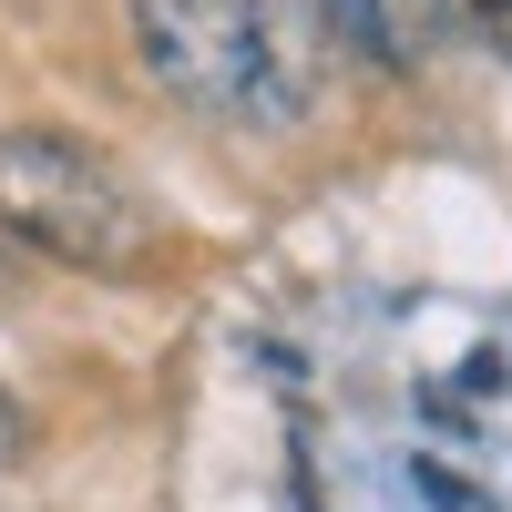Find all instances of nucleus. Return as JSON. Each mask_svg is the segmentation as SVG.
Listing matches in <instances>:
<instances>
[{
	"label": "nucleus",
	"instance_id": "obj_1",
	"mask_svg": "<svg viewBox=\"0 0 512 512\" xmlns=\"http://www.w3.org/2000/svg\"><path fill=\"white\" fill-rule=\"evenodd\" d=\"M134 52L164 103L287 134L328 82V21L318 0H134Z\"/></svg>",
	"mask_w": 512,
	"mask_h": 512
},
{
	"label": "nucleus",
	"instance_id": "obj_2",
	"mask_svg": "<svg viewBox=\"0 0 512 512\" xmlns=\"http://www.w3.org/2000/svg\"><path fill=\"white\" fill-rule=\"evenodd\" d=\"M0 236L52 256V267H82V277H134L164 246V216L93 134L11 123L0 134Z\"/></svg>",
	"mask_w": 512,
	"mask_h": 512
},
{
	"label": "nucleus",
	"instance_id": "obj_3",
	"mask_svg": "<svg viewBox=\"0 0 512 512\" xmlns=\"http://www.w3.org/2000/svg\"><path fill=\"white\" fill-rule=\"evenodd\" d=\"M318 21L349 41V52L369 62H400V31H390V0H318Z\"/></svg>",
	"mask_w": 512,
	"mask_h": 512
},
{
	"label": "nucleus",
	"instance_id": "obj_4",
	"mask_svg": "<svg viewBox=\"0 0 512 512\" xmlns=\"http://www.w3.org/2000/svg\"><path fill=\"white\" fill-rule=\"evenodd\" d=\"M21 451H31V420H21V400H11V390H0V472H11Z\"/></svg>",
	"mask_w": 512,
	"mask_h": 512
},
{
	"label": "nucleus",
	"instance_id": "obj_5",
	"mask_svg": "<svg viewBox=\"0 0 512 512\" xmlns=\"http://www.w3.org/2000/svg\"><path fill=\"white\" fill-rule=\"evenodd\" d=\"M420 492H431V502H441V512H472V492H461V482H451V472H431V461H420Z\"/></svg>",
	"mask_w": 512,
	"mask_h": 512
}]
</instances>
